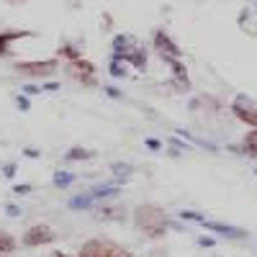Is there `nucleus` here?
<instances>
[{
  "instance_id": "f257e3e1",
  "label": "nucleus",
  "mask_w": 257,
  "mask_h": 257,
  "mask_svg": "<svg viewBox=\"0 0 257 257\" xmlns=\"http://www.w3.org/2000/svg\"><path fill=\"white\" fill-rule=\"evenodd\" d=\"M134 219H137V226L152 239H160L162 234L170 229V221L165 216V211L160 206H152V203H144L134 211Z\"/></svg>"
},
{
  "instance_id": "f03ea898",
  "label": "nucleus",
  "mask_w": 257,
  "mask_h": 257,
  "mask_svg": "<svg viewBox=\"0 0 257 257\" xmlns=\"http://www.w3.org/2000/svg\"><path fill=\"white\" fill-rule=\"evenodd\" d=\"M113 57H121L126 64H134L137 70H147V52L134 36L118 34L113 39Z\"/></svg>"
},
{
  "instance_id": "7ed1b4c3",
  "label": "nucleus",
  "mask_w": 257,
  "mask_h": 257,
  "mask_svg": "<svg viewBox=\"0 0 257 257\" xmlns=\"http://www.w3.org/2000/svg\"><path fill=\"white\" fill-rule=\"evenodd\" d=\"M80 257H132V252L108 239H90L82 244Z\"/></svg>"
},
{
  "instance_id": "20e7f679",
  "label": "nucleus",
  "mask_w": 257,
  "mask_h": 257,
  "mask_svg": "<svg viewBox=\"0 0 257 257\" xmlns=\"http://www.w3.org/2000/svg\"><path fill=\"white\" fill-rule=\"evenodd\" d=\"M67 75L75 80V82H80L82 88H95V82H98V67L93 62H88V59H75V62H70V67H67Z\"/></svg>"
},
{
  "instance_id": "39448f33",
  "label": "nucleus",
  "mask_w": 257,
  "mask_h": 257,
  "mask_svg": "<svg viewBox=\"0 0 257 257\" xmlns=\"http://www.w3.org/2000/svg\"><path fill=\"white\" fill-rule=\"evenodd\" d=\"M231 113L237 116L242 123H247L249 128H257V105L247 95H237L231 100Z\"/></svg>"
},
{
  "instance_id": "423d86ee",
  "label": "nucleus",
  "mask_w": 257,
  "mask_h": 257,
  "mask_svg": "<svg viewBox=\"0 0 257 257\" xmlns=\"http://www.w3.org/2000/svg\"><path fill=\"white\" fill-rule=\"evenodd\" d=\"M152 41H155V49H157V54H160L162 59H167V62H173V59H180V47H178L175 41L170 39V36H167L165 31H155Z\"/></svg>"
},
{
  "instance_id": "0eeeda50",
  "label": "nucleus",
  "mask_w": 257,
  "mask_h": 257,
  "mask_svg": "<svg viewBox=\"0 0 257 257\" xmlns=\"http://www.w3.org/2000/svg\"><path fill=\"white\" fill-rule=\"evenodd\" d=\"M52 239H54V229L47 224H36V226L26 229V234H24L26 247H41V244H49Z\"/></svg>"
},
{
  "instance_id": "6e6552de",
  "label": "nucleus",
  "mask_w": 257,
  "mask_h": 257,
  "mask_svg": "<svg viewBox=\"0 0 257 257\" xmlns=\"http://www.w3.org/2000/svg\"><path fill=\"white\" fill-rule=\"evenodd\" d=\"M18 72L24 75H39V77H47L57 70V59H41V62H18L16 64Z\"/></svg>"
},
{
  "instance_id": "1a4fd4ad",
  "label": "nucleus",
  "mask_w": 257,
  "mask_h": 257,
  "mask_svg": "<svg viewBox=\"0 0 257 257\" xmlns=\"http://www.w3.org/2000/svg\"><path fill=\"white\" fill-rule=\"evenodd\" d=\"M206 229L211 231H219V234H226V237H247V231L244 229H237V226H229V224H216V221H201Z\"/></svg>"
},
{
  "instance_id": "9d476101",
  "label": "nucleus",
  "mask_w": 257,
  "mask_h": 257,
  "mask_svg": "<svg viewBox=\"0 0 257 257\" xmlns=\"http://www.w3.org/2000/svg\"><path fill=\"white\" fill-rule=\"evenodd\" d=\"M26 36H34L31 31H3L0 34V57L8 54V47L13 44L16 39H26Z\"/></svg>"
},
{
  "instance_id": "9b49d317",
  "label": "nucleus",
  "mask_w": 257,
  "mask_h": 257,
  "mask_svg": "<svg viewBox=\"0 0 257 257\" xmlns=\"http://www.w3.org/2000/svg\"><path fill=\"white\" fill-rule=\"evenodd\" d=\"M239 152L247 155V157H252V160H257V128H249V132L244 134Z\"/></svg>"
},
{
  "instance_id": "f8f14e48",
  "label": "nucleus",
  "mask_w": 257,
  "mask_h": 257,
  "mask_svg": "<svg viewBox=\"0 0 257 257\" xmlns=\"http://www.w3.org/2000/svg\"><path fill=\"white\" fill-rule=\"evenodd\" d=\"M170 67H173V75H175V80L183 85V88H188V85H190V77H188L185 64H183L180 59H173V62H170Z\"/></svg>"
},
{
  "instance_id": "ddd939ff",
  "label": "nucleus",
  "mask_w": 257,
  "mask_h": 257,
  "mask_svg": "<svg viewBox=\"0 0 257 257\" xmlns=\"http://www.w3.org/2000/svg\"><path fill=\"white\" fill-rule=\"evenodd\" d=\"M93 157V152L90 149H85V147H72V149H67V155H64V160H75V162H85V160H90Z\"/></svg>"
},
{
  "instance_id": "4468645a",
  "label": "nucleus",
  "mask_w": 257,
  "mask_h": 257,
  "mask_svg": "<svg viewBox=\"0 0 257 257\" xmlns=\"http://www.w3.org/2000/svg\"><path fill=\"white\" fill-rule=\"evenodd\" d=\"M108 72H111V77H126V62L121 57H113L108 64Z\"/></svg>"
},
{
  "instance_id": "2eb2a0df",
  "label": "nucleus",
  "mask_w": 257,
  "mask_h": 257,
  "mask_svg": "<svg viewBox=\"0 0 257 257\" xmlns=\"http://www.w3.org/2000/svg\"><path fill=\"white\" fill-rule=\"evenodd\" d=\"M13 249H16V239L11 237L8 231L0 229V254H8V252H13Z\"/></svg>"
},
{
  "instance_id": "dca6fc26",
  "label": "nucleus",
  "mask_w": 257,
  "mask_h": 257,
  "mask_svg": "<svg viewBox=\"0 0 257 257\" xmlns=\"http://www.w3.org/2000/svg\"><path fill=\"white\" fill-rule=\"evenodd\" d=\"M72 180H75V175L67 173V170H59V173H54V185H57V188H67V185H72Z\"/></svg>"
},
{
  "instance_id": "f3484780",
  "label": "nucleus",
  "mask_w": 257,
  "mask_h": 257,
  "mask_svg": "<svg viewBox=\"0 0 257 257\" xmlns=\"http://www.w3.org/2000/svg\"><path fill=\"white\" fill-rule=\"evenodd\" d=\"M116 193H118L116 185H98V188L90 190V196L93 198H105V196H116Z\"/></svg>"
},
{
  "instance_id": "a211bd4d",
  "label": "nucleus",
  "mask_w": 257,
  "mask_h": 257,
  "mask_svg": "<svg viewBox=\"0 0 257 257\" xmlns=\"http://www.w3.org/2000/svg\"><path fill=\"white\" fill-rule=\"evenodd\" d=\"M59 57L75 62V59H80V49H77V47H72V44H64V47H59Z\"/></svg>"
},
{
  "instance_id": "6ab92c4d",
  "label": "nucleus",
  "mask_w": 257,
  "mask_h": 257,
  "mask_svg": "<svg viewBox=\"0 0 257 257\" xmlns=\"http://www.w3.org/2000/svg\"><path fill=\"white\" fill-rule=\"evenodd\" d=\"M93 201H95L93 196H77V198L70 201V208H90Z\"/></svg>"
},
{
  "instance_id": "aec40b11",
  "label": "nucleus",
  "mask_w": 257,
  "mask_h": 257,
  "mask_svg": "<svg viewBox=\"0 0 257 257\" xmlns=\"http://www.w3.org/2000/svg\"><path fill=\"white\" fill-rule=\"evenodd\" d=\"M180 219H185V221H196V224H201V221H203L201 213H193V211H183V213H180Z\"/></svg>"
},
{
  "instance_id": "412c9836",
  "label": "nucleus",
  "mask_w": 257,
  "mask_h": 257,
  "mask_svg": "<svg viewBox=\"0 0 257 257\" xmlns=\"http://www.w3.org/2000/svg\"><path fill=\"white\" fill-rule=\"evenodd\" d=\"M113 173H118V175H128V173H132V167H128V165H121V162H116V165H113Z\"/></svg>"
},
{
  "instance_id": "4be33fe9",
  "label": "nucleus",
  "mask_w": 257,
  "mask_h": 257,
  "mask_svg": "<svg viewBox=\"0 0 257 257\" xmlns=\"http://www.w3.org/2000/svg\"><path fill=\"white\" fill-rule=\"evenodd\" d=\"M198 244H201V247H213V244H216V239H211V237H201V239H198Z\"/></svg>"
},
{
  "instance_id": "5701e85b",
  "label": "nucleus",
  "mask_w": 257,
  "mask_h": 257,
  "mask_svg": "<svg viewBox=\"0 0 257 257\" xmlns=\"http://www.w3.org/2000/svg\"><path fill=\"white\" fill-rule=\"evenodd\" d=\"M41 90H59V82H44V85H41Z\"/></svg>"
},
{
  "instance_id": "b1692460",
  "label": "nucleus",
  "mask_w": 257,
  "mask_h": 257,
  "mask_svg": "<svg viewBox=\"0 0 257 257\" xmlns=\"http://www.w3.org/2000/svg\"><path fill=\"white\" fill-rule=\"evenodd\" d=\"M16 105H18L21 111H29V100H26V98H18V100H16Z\"/></svg>"
},
{
  "instance_id": "393cba45",
  "label": "nucleus",
  "mask_w": 257,
  "mask_h": 257,
  "mask_svg": "<svg viewBox=\"0 0 257 257\" xmlns=\"http://www.w3.org/2000/svg\"><path fill=\"white\" fill-rule=\"evenodd\" d=\"M24 93H29V95H36V93H41V88H36V85H26V88H24Z\"/></svg>"
},
{
  "instance_id": "a878e982",
  "label": "nucleus",
  "mask_w": 257,
  "mask_h": 257,
  "mask_svg": "<svg viewBox=\"0 0 257 257\" xmlns=\"http://www.w3.org/2000/svg\"><path fill=\"white\" fill-rule=\"evenodd\" d=\"M3 173H6L8 178H13V175H16V165H6V167H3Z\"/></svg>"
},
{
  "instance_id": "bb28decb",
  "label": "nucleus",
  "mask_w": 257,
  "mask_h": 257,
  "mask_svg": "<svg viewBox=\"0 0 257 257\" xmlns=\"http://www.w3.org/2000/svg\"><path fill=\"white\" fill-rule=\"evenodd\" d=\"M6 211H8V216H18V213H21L18 206H6Z\"/></svg>"
},
{
  "instance_id": "cd10ccee",
  "label": "nucleus",
  "mask_w": 257,
  "mask_h": 257,
  "mask_svg": "<svg viewBox=\"0 0 257 257\" xmlns=\"http://www.w3.org/2000/svg\"><path fill=\"white\" fill-rule=\"evenodd\" d=\"M105 95H111V98H121V90H116V88H105Z\"/></svg>"
},
{
  "instance_id": "c85d7f7f",
  "label": "nucleus",
  "mask_w": 257,
  "mask_h": 257,
  "mask_svg": "<svg viewBox=\"0 0 257 257\" xmlns=\"http://www.w3.org/2000/svg\"><path fill=\"white\" fill-rule=\"evenodd\" d=\"M16 193H21V196H24V193H31V185H18Z\"/></svg>"
},
{
  "instance_id": "c756f323",
  "label": "nucleus",
  "mask_w": 257,
  "mask_h": 257,
  "mask_svg": "<svg viewBox=\"0 0 257 257\" xmlns=\"http://www.w3.org/2000/svg\"><path fill=\"white\" fill-rule=\"evenodd\" d=\"M147 147H149V149H160V142H157V139H147Z\"/></svg>"
},
{
  "instance_id": "7c9ffc66",
  "label": "nucleus",
  "mask_w": 257,
  "mask_h": 257,
  "mask_svg": "<svg viewBox=\"0 0 257 257\" xmlns=\"http://www.w3.org/2000/svg\"><path fill=\"white\" fill-rule=\"evenodd\" d=\"M26 157H39V149H24Z\"/></svg>"
},
{
  "instance_id": "2f4dec72",
  "label": "nucleus",
  "mask_w": 257,
  "mask_h": 257,
  "mask_svg": "<svg viewBox=\"0 0 257 257\" xmlns=\"http://www.w3.org/2000/svg\"><path fill=\"white\" fill-rule=\"evenodd\" d=\"M52 257H70V254H64V252H52Z\"/></svg>"
},
{
  "instance_id": "473e14b6",
  "label": "nucleus",
  "mask_w": 257,
  "mask_h": 257,
  "mask_svg": "<svg viewBox=\"0 0 257 257\" xmlns=\"http://www.w3.org/2000/svg\"><path fill=\"white\" fill-rule=\"evenodd\" d=\"M0 257H6V254H0Z\"/></svg>"
},
{
  "instance_id": "72a5a7b5",
  "label": "nucleus",
  "mask_w": 257,
  "mask_h": 257,
  "mask_svg": "<svg viewBox=\"0 0 257 257\" xmlns=\"http://www.w3.org/2000/svg\"><path fill=\"white\" fill-rule=\"evenodd\" d=\"M254 173H257V170H254Z\"/></svg>"
}]
</instances>
